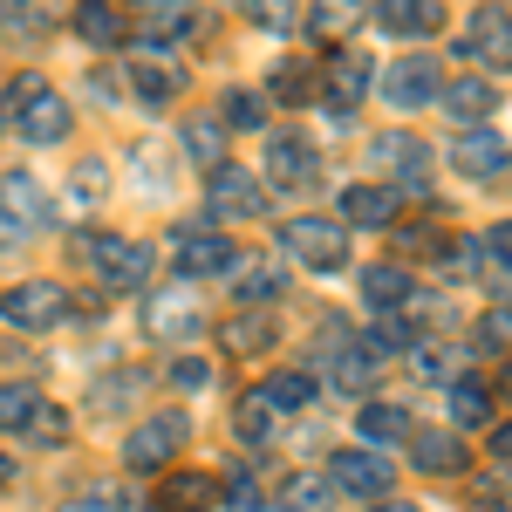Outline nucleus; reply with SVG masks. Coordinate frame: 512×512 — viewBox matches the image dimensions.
I'll use <instances>...</instances> for the list:
<instances>
[{"label":"nucleus","mask_w":512,"mask_h":512,"mask_svg":"<svg viewBox=\"0 0 512 512\" xmlns=\"http://www.w3.org/2000/svg\"><path fill=\"white\" fill-rule=\"evenodd\" d=\"M69 308H76V294L55 287V280H21V287L0 294V321L21 328V335H48V328H62Z\"/></svg>","instance_id":"obj_1"},{"label":"nucleus","mask_w":512,"mask_h":512,"mask_svg":"<svg viewBox=\"0 0 512 512\" xmlns=\"http://www.w3.org/2000/svg\"><path fill=\"white\" fill-rule=\"evenodd\" d=\"M274 239H280L287 260H301V267H315V274H342V267H349V233H342L335 219H287Z\"/></svg>","instance_id":"obj_2"},{"label":"nucleus","mask_w":512,"mask_h":512,"mask_svg":"<svg viewBox=\"0 0 512 512\" xmlns=\"http://www.w3.org/2000/svg\"><path fill=\"white\" fill-rule=\"evenodd\" d=\"M171 267L185 280H219L239 267V246L219 226H185V233H171Z\"/></svg>","instance_id":"obj_3"},{"label":"nucleus","mask_w":512,"mask_h":512,"mask_svg":"<svg viewBox=\"0 0 512 512\" xmlns=\"http://www.w3.org/2000/svg\"><path fill=\"white\" fill-rule=\"evenodd\" d=\"M185 437H192V431H185V417H178V410L144 417L137 431L123 437V465H130V472H164V465L185 451Z\"/></svg>","instance_id":"obj_4"},{"label":"nucleus","mask_w":512,"mask_h":512,"mask_svg":"<svg viewBox=\"0 0 512 512\" xmlns=\"http://www.w3.org/2000/svg\"><path fill=\"white\" fill-rule=\"evenodd\" d=\"M82 253L96 260L110 294H130V287L151 280V246H137V239H82Z\"/></svg>","instance_id":"obj_5"},{"label":"nucleus","mask_w":512,"mask_h":512,"mask_svg":"<svg viewBox=\"0 0 512 512\" xmlns=\"http://www.w3.org/2000/svg\"><path fill=\"white\" fill-rule=\"evenodd\" d=\"M205 205H212V219H260V212H267V192H260V178H253V171L219 164V171H212V185H205Z\"/></svg>","instance_id":"obj_6"},{"label":"nucleus","mask_w":512,"mask_h":512,"mask_svg":"<svg viewBox=\"0 0 512 512\" xmlns=\"http://www.w3.org/2000/svg\"><path fill=\"white\" fill-rule=\"evenodd\" d=\"M315 137L308 130H274V144H267V178L274 185H287V192H301V185H315Z\"/></svg>","instance_id":"obj_7"},{"label":"nucleus","mask_w":512,"mask_h":512,"mask_svg":"<svg viewBox=\"0 0 512 512\" xmlns=\"http://www.w3.org/2000/svg\"><path fill=\"white\" fill-rule=\"evenodd\" d=\"M437 96H444V76H437L431 55H410V62H396L383 76V103H396V110H424Z\"/></svg>","instance_id":"obj_8"},{"label":"nucleus","mask_w":512,"mask_h":512,"mask_svg":"<svg viewBox=\"0 0 512 512\" xmlns=\"http://www.w3.org/2000/svg\"><path fill=\"white\" fill-rule=\"evenodd\" d=\"M376 164L403 178V192H424V178H431V144L410 137V130H383V137H376Z\"/></svg>","instance_id":"obj_9"},{"label":"nucleus","mask_w":512,"mask_h":512,"mask_svg":"<svg viewBox=\"0 0 512 512\" xmlns=\"http://www.w3.org/2000/svg\"><path fill=\"white\" fill-rule=\"evenodd\" d=\"M0 219H7L21 239L48 226V192H41L28 171H7V178H0Z\"/></svg>","instance_id":"obj_10"},{"label":"nucleus","mask_w":512,"mask_h":512,"mask_svg":"<svg viewBox=\"0 0 512 512\" xmlns=\"http://www.w3.org/2000/svg\"><path fill=\"white\" fill-rule=\"evenodd\" d=\"M274 335H280V321L267 315V308H239V315L219 321V349L239 355V362H253V355H267L274 349Z\"/></svg>","instance_id":"obj_11"},{"label":"nucleus","mask_w":512,"mask_h":512,"mask_svg":"<svg viewBox=\"0 0 512 512\" xmlns=\"http://www.w3.org/2000/svg\"><path fill=\"white\" fill-rule=\"evenodd\" d=\"M328 478H335V492H355V499H383L390 492V465L376 451H335Z\"/></svg>","instance_id":"obj_12"},{"label":"nucleus","mask_w":512,"mask_h":512,"mask_svg":"<svg viewBox=\"0 0 512 512\" xmlns=\"http://www.w3.org/2000/svg\"><path fill=\"white\" fill-rule=\"evenodd\" d=\"M226 499V478L219 472H171L158 492V512H212Z\"/></svg>","instance_id":"obj_13"},{"label":"nucleus","mask_w":512,"mask_h":512,"mask_svg":"<svg viewBox=\"0 0 512 512\" xmlns=\"http://www.w3.org/2000/svg\"><path fill=\"white\" fill-rule=\"evenodd\" d=\"M451 164H458L465 178H499V171L512 164V151H506V137H499V130H485V123H478V130H465V137L451 144Z\"/></svg>","instance_id":"obj_14"},{"label":"nucleus","mask_w":512,"mask_h":512,"mask_svg":"<svg viewBox=\"0 0 512 512\" xmlns=\"http://www.w3.org/2000/svg\"><path fill=\"white\" fill-rule=\"evenodd\" d=\"M369 76H376V69H369V55H362V48H335V55H328V76H321V89H328L342 110H355V103L369 96Z\"/></svg>","instance_id":"obj_15"},{"label":"nucleus","mask_w":512,"mask_h":512,"mask_svg":"<svg viewBox=\"0 0 512 512\" xmlns=\"http://www.w3.org/2000/svg\"><path fill=\"white\" fill-rule=\"evenodd\" d=\"M362 14H369L362 0H308L301 28H308V41H321V48H328V41H349L355 28H362Z\"/></svg>","instance_id":"obj_16"},{"label":"nucleus","mask_w":512,"mask_h":512,"mask_svg":"<svg viewBox=\"0 0 512 512\" xmlns=\"http://www.w3.org/2000/svg\"><path fill=\"white\" fill-rule=\"evenodd\" d=\"M410 458L424 478H458L465 472V437L458 431H417L410 437Z\"/></svg>","instance_id":"obj_17"},{"label":"nucleus","mask_w":512,"mask_h":512,"mask_svg":"<svg viewBox=\"0 0 512 512\" xmlns=\"http://www.w3.org/2000/svg\"><path fill=\"white\" fill-rule=\"evenodd\" d=\"M151 335H164V342H192L198 328H205V315H198V301L178 287V294H151Z\"/></svg>","instance_id":"obj_18"},{"label":"nucleus","mask_w":512,"mask_h":512,"mask_svg":"<svg viewBox=\"0 0 512 512\" xmlns=\"http://www.w3.org/2000/svg\"><path fill=\"white\" fill-rule=\"evenodd\" d=\"M376 376H383V355L369 349V342H342V349H335V362H328V383H335V390H376Z\"/></svg>","instance_id":"obj_19"},{"label":"nucleus","mask_w":512,"mask_h":512,"mask_svg":"<svg viewBox=\"0 0 512 512\" xmlns=\"http://www.w3.org/2000/svg\"><path fill=\"white\" fill-rule=\"evenodd\" d=\"M437 103H444L458 123H472V130H478V123L499 110V89H492L485 76H458V82H444V96H437Z\"/></svg>","instance_id":"obj_20"},{"label":"nucleus","mask_w":512,"mask_h":512,"mask_svg":"<svg viewBox=\"0 0 512 512\" xmlns=\"http://www.w3.org/2000/svg\"><path fill=\"white\" fill-rule=\"evenodd\" d=\"M465 48H472L478 62H492V69H512V14L506 7H485L472 21V41Z\"/></svg>","instance_id":"obj_21"},{"label":"nucleus","mask_w":512,"mask_h":512,"mask_svg":"<svg viewBox=\"0 0 512 512\" xmlns=\"http://www.w3.org/2000/svg\"><path fill=\"white\" fill-rule=\"evenodd\" d=\"M342 226H396V192L390 185H349L342 192Z\"/></svg>","instance_id":"obj_22"},{"label":"nucleus","mask_w":512,"mask_h":512,"mask_svg":"<svg viewBox=\"0 0 512 512\" xmlns=\"http://www.w3.org/2000/svg\"><path fill=\"white\" fill-rule=\"evenodd\" d=\"M233 287H239V301H246V308H267V301H280L287 274H280V260H246V253H239Z\"/></svg>","instance_id":"obj_23"},{"label":"nucleus","mask_w":512,"mask_h":512,"mask_svg":"<svg viewBox=\"0 0 512 512\" xmlns=\"http://www.w3.org/2000/svg\"><path fill=\"white\" fill-rule=\"evenodd\" d=\"M76 35L89 41V48H117L123 41V14L110 7V0H82L76 7Z\"/></svg>","instance_id":"obj_24"},{"label":"nucleus","mask_w":512,"mask_h":512,"mask_svg":"<svg viewBox=\"0 0 512 512\" xmlns=\"http://www.w3.org/2000/svg\"><path fill=\"white\" fill-rule=\"evenodd\" d=\"M69 103H62V96H55V89H48V96H41L35 110H28V117H21V130H28V137H35V144H62V137H69Z\"/></svg>","instance_id":"obj_25"},{"label":"nucleus","mask_w":512,"mask_h":512,"mask_svg":"<svg viewBox=\"0 0 512 512\" xmlns=\"http://www.w3.org/2000/svg\"><path fill=\"white\" fill-rule=\"evenodd\" d=\"M362 294H369V308H383V315H396V308L410 301V274L383 260V267H369V274H362Z\"/></svg>","instance_id":"obj_26"},{"label":"nucleus","mask_w":512,"mask_h":512,"mask_svg":"<svg viewBox=\"0 0 512 512\" xmlns=\"http://www.w3.org/2000/svg\"><path fill=\"white\" fill-rule=\"evenodd\" d=\"M451 424H465V431L492 424V390L472 383V376H458V383H451Z\"/></svg>","instance_id":"obj_27"},{"label":"nucleus","mask_w":512,"mask_h":512,"mask_svg":"<svg viewBox=\"0 0 512 512\" xmlns=\"http://www.w3.org/2000/svg\"><path fill=\"white\" fill-rule=\"evenodd\" d=\"M355 424H362L369 444H403V437H410V410H396V403H362Z\"/></svg>","instance_id":"obj_28"},{"label":"nucleus","mask_w":512,"mask_h":512,"mask_svg":"<svg viewBox=\"0 0 512 512\" xmlns=\"http://www.w3.org/2000/svg\"><path fill=\"white\" fill-rule=\"evenodd\" d=\"M185 158H198V164H226V123L219 117H192L185 123Z\"/></svg>","instance_id":"obj_29"},{"label":"nucleus","mask_w":512,"mask_h":512,"mask_svg":"<svg viewBox=\"0 0 512 512\" xmlns=\"http://www.w3.org/2000/svg\"><path fill=\"white\" fill-rule=\"evenodd\" d=\"M233 424H239V437H246V444H267V437H274V424H280V410L267 403V390H253V396H239Z\"/></svg>","instance_id":"obj_30"},{"label":"nucleus","mask_w":512,"mask_h":512,"mask_svg":"<svg viewBox=\"0 0 512 512\" xmlns=\"http://www.w3.org/2000/svg\"><path fill=\"white\" fill-rule=\"evenodd\" d=\"M41 410V390L35 383H0V431H28Z\"/></svg>","instance_id":"obj_31"},{"label":"nucleus","mask_w":512,"mask_h":512,"mask_svg":"<svg viewBox=\"0 0 512 512\" xmlns=\"http://www.w3.org/2000/svg\"><path fill=\"white\" fill-rule=\"evenodd\" d=\"M267 403H274V410H308V403H315V376H308V369H280L274 383H267Z\"/></svg>","instance_id":"obj_32"},{"label":"nucleus","mask_w":512,"mask_h":512,"mask_svg":"<svg viewBox=\"0 0 512 512\" xmlns=\"http://www.w3.org/2000/svg\"><path fill=\"white\" fill-rule=\"evenodd\" d=\"M130 82H137V96H144V103H171V96H178V89H185V76H178V69H158V62H137V69H130Z\"/></svg>","instance_id":"obj_33"},{"label":"nucleus","mask_w":512,"mask_h":512,"mask_svg":"<svg viewBox=\"0 0 512 512\" xmlns=\"http://www.w3.org/2000/svg\"><path fill=\"white\" fill-rule=\"evenodd\" d=\"M267 89H274L280 103H308V96H315V76H308V62H294V55H287V62H274Z\"/></svg>","instance_id":"obj_34"},{"label":"nucleus","mask_w":512,"mask_h":512,"mask_svg":"<svg viewBox=\"0 0 512 512\" xmlns=\"http://www.w3.org/2000/svg\"><path fill=\"white\" fill-rule=\"evenodd\" d=\"M69 192H76L82 205H103V198H110V164H103V158H82L76 171H69Z\"/></svg>","instance_id":"obj_35"},{"label":"nucleus","mask_w":512,"mask_h":512,"mask_svg":"<svg viewBox=\"0 0 512 512\" xmlns=\"http://www.w3.org/2000/svg\"><path fill=\"white\" fill-rule=\"evenodd\" d=\"M472 349H478V355H506V349H512V315H506V308L478 315V328H472Z\"/></svg>","instance_id":"obj_36"},{"label":"nucleus","mask_w":512,"mask_h":512,"mask_svg":"<svg viewBox=\"0 0 512 512\" xmlns=\"http://www.w3.org/2000/svg\"><path fill=\"white\" fill-rule=\"evenodd\" d=\"M287 506H294V512H328V506H335V485L315 478V472H301L294 485H287Z\"/></svg>","instance_id":"obj_37"},{"label":"nucleus","mask_w":512,"mask_h":512,"mask_svg":"<svg viewBox=\"0 0 512 512\" xmlns=\"http://www.w3.org/2000/svg\"><path fill=\"white\" fill-rule=\"evenodd\" d=\"M41 96H48V82H41V76H14V82H7V96H0V117H28Z\"/></svg>","instance_id":"obj_38"},{"label":"nucleus","mask_w":512,"mask_h":512,"mask_svg":"<svg viewBox=\"0 0 512 512\" xmlns=\"http://www.w3.org/2000/svg\"><path fill=\"white\" fill-rule=\"evenodd\" d=\"M226 123H233V130H260V123H267V103H260L253 89H226Z\"/></svg>","instance_id":"obj_39"},{"label":"nucleus","mask_w":512,"mask_h":512,"mask_svg":"<svg viewBox=\"0 0 512 512\" xmlns=\"http://www.w3.org/2000/svg\"><path fill=\"white\" fill-rule=\"evenodd\" d=\"M239 14L260 21V28H287L294 21V0H239Z\"/></svg>","instance_id":"obj_40"},{"label":"nucleus","mask_w":512,"mask_h":512,"mask_svg":"<svg viewBox=\"0 0 512 512\" xmlns=\"http://www.w3.org/2000/svg\"><path fill=\"white\" fill-rule=\"evenodd\" d=\"M403 342H410V321H403V315H383L376 328H369V349H376V355L403 349Z\"/></svg>","instance_id":"obj_41"},{"label":"nucleus","mask_w":512,"mask_h":512,"mask_svg":"<svg viewBox=\"0 0 512 512\" xmlns=\"http://www.w3.org/2000/svg\"><path fill=\"white\" fill-rule=\"evenodd\" d=\"M21 437H35V444H62V437H69V417L41 403V410H35V424H28V431H21Z\"/></svg>","instance_id":"obj_42"},{"label":"nucleus","mask_w":512,"mask_h":512,"mask_svg":"<svg viewBox=\"0 0 512 512\" xmlns=\"http://www.w3.org/2000/svg\"><path fill=\"white\" fill-rule=\"evenodd\" d=\"M478 260H485V239H451V260H444V267H451L458 280H472Z\"/></svg>","instance_id":"obj_43"},{"label":"nucleus","mask_w":512,"mask_h":512,"mask_svg":"<svg viewBox=\"0 0 512 512\" xmlns=\"http://www.w3.org/2000/svg\"><path fill=\"white\" fill-rule=\"evenodd\" d=\"M369 14H376L383 28H396V35H410V14H417V0H369Z\"/></svg>","instance_id":"obj_44"},{"label":"nucleus","mask_w":512,"mask_h":512,"mask_svg":"<svg viewBox=\"0 0 512 512\" xmlns=\"http://www.w3.org/2000/svg\"><path fill=\"white\" fill-rule=\"evenodd\" d=\"M171 383H178V390H205V383H212V362H198V355H178V362H171Z\"/></svg>","instance_id":"obj_45"},{"label":"nucleus","mask_w":512,"mask_h":512,"mask_svg":"<svg viewBox=\"0 0 512 512\" xmlns=\"http://www.w3.org/2000/svg\"><path fill=\"white\" fill-rule=\"evenodd\" d=\"M444 28V7L437 0H417V14H410V35H437Z\"/></svg>","instance_id":"obj_46"},{"label":"nucleus","mask_w":512,"mask_h":512,"mask_svg":"<svg viewBox=\"0 0 512 512\" xmlns=\"http://www.w3.org/2000/svg\"><path fill=\"white\" fill-rule=\"evenodd\" d=\"M485 253H499V260H512V219H506V226H492V233H485Z\"/></svg>","instance_id":"obj_47"},{"label":"nucleus","mask_w":512,"mask_h":512,"mask_svg":"<svg viewBox=\"0 0 512 512\" xmlns=\"http://www.w3.org/2000/svg\"><path fill=\"white\" fill-rule=\"evenodd\" d=\"M417 376H431V383H437V376H451V369H444V355H437V349H417Z\"/></svg>","instance_id":"obj_48"},{"label":"nucleus","mask_w":512,"mask_h":512,"mask_svg":"<svg viewBox=\"0 0 512 512\" xmlns=\"http://www.w3.org/2000/svg\"><path fill=\"white\" fill-rule=\"evenodd\" d=\"M69 512H117V499H110V492H89V499H76Z\"/></svg>","instance_id":"obj_49"},{"label":"nucleus","mask_w":512,"mask_h":512,"mask_svg":"<svg viewBox=\"0 0 512 512\" xmlns=\"http://www.w3.org/2000/svg\"><path fill=\"white\" fill-rule=\"evenodd\" d=\"M21 14H28V0H0V28H14Z\"/></svg>","instance_id":"obj_50"},{"label":"nucleus","mask_w":512,"mask_h":512,"mask_svg":"<svg viewBox=\"0 0 512 512\" xmlns=\"http://www.w3.org/2000/svg\"><path fill=\"white\" fill-rule=\"evenodd\" d=\"M492 458H512V424H499V431H492Z\"/></svg>","instance_id":"obj_51"},{"label":"nucleus","mask_w":512,"mask_h":512,"mask_svg":"<svg viewBox=\"0 0 512 512\" xmlns=\"http://www.w3.org/2000/svg\"><path fill=\"white\" fill-rule=\"evenodd\" d=\"M117 512H158L151 499H130V492H117Z\"/></svg>","instance_id":"obj_52"},{"label":"nucleus","mask_w":512,"mask_h":512,"mask_svg":"<svg viewBox=\"0 0 512 512\" xmlns=\"http://www.w3.org/2000/svg\"><path fill=\"white\" fill-rule=\"evenodd\" d=\"M246 512H294V506H287V499H274V506H267V499H253Z\"/></svg>","instance_id":"obj_53"},{"label":"nucleus","mask_w":512,"mask_h":512,"mask_svg":"<svg viewBox=\"0 0 512 512\" xmlns=\"http://www.w3.org/2000/svg\"><path fill=\"white\" fill-rule=\"evenodd\" d=\"M499 396H506V403H512V362H506V369H499Z\"/></svg>","instance_id":"obj_54"},{"label":"nucleus","mask_w":512,"mask_h":512,"mask_svg":"<svg viewBox=\"0 0 512 512\" xmlns=\"http://www.w3.org/2000/svg\"><path fill=\"white\" fill-rule=\"evenodd\" d=\"M376 512H417V506H410V499H383Z\"/></svg>","instance_id":"obj_55"},{"label":"nucleus","mask_w":512,"mask_h":512,"mask_svg":"<svg viewBox=\"0 0 512 512\" xmlns=\"http://www.w3.org/2000/svg\"><path fill=\"white\" fill-rule=\"evenodd\" d=\"M7 485H14V458H0V492H7Z\"/></svg>","instance_id":"obj_56"},{"label":"nucleus","mask_w":512,"mask_h":512,"mask_svg":"<svg viewBox=\"0 0 512 512\" xmlns=\"http://www.w3.org/2000/svg\"><path fill=\"white\" fill-rule=\"evenodd\" d=\"M151 7H164V0H151Z\"/></svg>","instance_id":"obj_57"},{"label":"nucleus","mask_w":512,"mask_h":512,"mask_svg":"<svg viewBox=\"0 0 512 512\" xmlns=\"http://www.w3.org/2000/svg\"><path fill=\"white\" fill-rule=\"evenodd\" d=\"M0 123H7V117H0Z\"/></svg>","instance_id":"obj_58"}]
</instances>
